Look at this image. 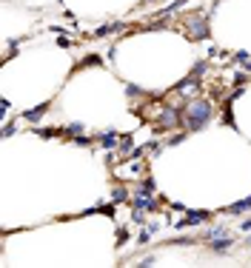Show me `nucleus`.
Segmentation results:
<instances>
[{"label": "nucleus", "instance_id": "obj_15", "mask_svg": "<svg viewBox=\"0 0 251 268\" xmlns=\"http://www.w3.org/2000/svg\"><path fill=\"white\" fill-rule=\"evenodd\" d=\"M237 60H240V63H248L251 54H248V52H237Z\"/></svg>", "mask_w": 251, "mask_h": 268}, {"label": "nucleus", "instance_id": "obj_16", "mask_svg": "<svg viewBox=\"0 0 251 268\" xmlns=\"http://www.w3.org/2000/svg\"><path fill=\"white\" fill-rule=\"evenodd\" d=\"M180 140H186V134H174V137H171V140H169V146H177Z\"/></svg>", "mask_w": 251, "mask_h": 268}, {"label": "nucleus", "instance_id": "obj_14", "mask_svg": "<svg viewBox=\"0 0 251 268\" xmlns=\"http://www.w3.org/2000/svg\"><path fill=\"white\" fill-rule=\"evenodd\" d=\"M12 134H15V125L6 123V125H3V137H12Z\"/></svg>", "mask_w": 251, "mask_h": 268}, {"label": "nucleus", "instance_id": "obj_19", "mask_svg": "<svg viewBox=\"0 0 251 268\" xmlns=\"http://www.w3.org/2000/svg\"><path fill=\"white\" fill-rule=\"evenodd\" d=\"M149 3H154V0H149Z\"/></svg>", "mask_w": 251, "mask_h": 268}, {"label": "nucleus", "instance_id": "obj_17", "mask_svg": "<svg viewBox=\"0 0 251 268\" xmlns=\"http://www.w3.org/2000/svg\"><path fill=\"white\" fill-rule=\"evenodd\" d=\"M242 231H251V220H245V223H242Z\"/></svg>", "mask_w": 251, "mask_h": 268}, {"label": "nucleus", "instance_id": "obj_8", "mask_svg": "<svg viewBox=\"0 0 251 268\" xmlns=\"http://www.w3.org/2000/svg\"><path fill=\"white\" fill-rule=\"evenodd\" d=\"M100 146H103V149H114V146H117V131L100 134Z\"/></svg>", "mask_w": 251, "mask_h": 268}, {"label": "nucleus", "instance_id": "obj_7", "mask_svg": "<svg viewBox=\"0 0 251 268\" xmlns=\"http://www.w3.org/2000/svg\"><path fill=\"white\" fill-rule=\"evenodd\" d=\"M135 194H146V197H154V180L152 177H146L140 186H137V191Z\"/></svg>", "mask_w": 251, "mask_h": 268}, {"label": "nucleus", "instance_id": "obj_4", "mask_svg": "<svg viewBox=\"0 0 251 268\" xmlns=\"http://www.w3.org/2000/svg\"><path fill=\"white\" fill-rule=\"evenodd\" d=\"M231 242H234L231 237H228V234H223V237H217V240H208V245H211L214 251H225Z\"/></svg>", "mask_w": 251, "mask_h": 268}, {"label": "nucleus", "instance_id": "obj_6", "mask_svg": "<svg viewBox=\"0 0 251 268\" xmlns=\"http://www.w3.org/2000/svg\"><path fill=\"white\" fill-rule=\"evenodd\" d=\"M248 208H251V197H248V200H240V203H234V206H228L225 211H228V214H245Z\"/></svg>", "mask_w": 251, "mask_h": 268}, {"label": "nucleus", "instance_id": "obj_1", "mask_svg": "<svg viewBox=\"0 0 251 268\" xmlns=\"http://www.w3.org/2000/svg\"><path fill=\"white\" fill-rule=\"evenodd\" d=\"M211 114H214V108L208 100H191L186 108H183V117H186V128L188 131H200V128H206L211 123Z\"/></svg>", "mask_w": 251, "mask_h": 268}, {"label": "nucleus", "instance_id": "obj_3", "mask_svg": "<svg viewBox=\"0 0 251 268\" xmlns=\"http://www.w3.org/2000/svg\"><path fill=\"white\" fill-rule=\"evenodd\" d=\"M208 220V211H188L186 220H180L177 228H186V225H197V223H206Z\"/></svg>", "mask_w": 251, "mask_h": 268}, {"label": "nucleus", "instance_id": "obj_18", "mask_svg": "<svg viewBox=\"0 0 251 268\" xmlns=\"http://www.w3.org/2000/svg\"><path fill=\"white\" fill-rule=\"evenodd\" d=\"M248 245H251V237H248Z\"/></svg>", "mask_w": 251, "mask_h": 268}, {"label": "nucleus", "instance_id": "obj_5", "mask_svg": "<svg viewBox=\"0 0 251 268\" xmlns=\"http://www.w3.org/2000/svg\"><path fill=\"white\" fill-rule=\"evenodd\" d=\"M46 108H49V103H40V106H35L32 111H26L23 117H26V120H32V123H37V120L46 114Z\"/></svg>", "mask_w": 251, "mask_h": 268}, {"label": "nucleus", "instance_id": "obj_11", "mask_svg": "<svg viewBox=\"0 0 251 268\" xmlns=\"http://www.w3.org/2000/svg\"><path fill=\"white\" fill-rule=\"evenodd\" d=\"M66 134H83V123H72V125H66Z\"/></svg>", "mask_w": 251, "mask_h": 268}, {"label": "nucleus", "instance_id": "obj_13", "mask_svg": "<svg viewBox=\"0 0 251 268\" xmlns=\"http://www.w3.org/2000/svg\"><path fill=\"white\" fill-rule=\"evenodd\" d=\"M120 152H123V154L132 152V137H123V143H120Z\"/></svg>", "mask_w": 251, "mask_h": 268}, {"label": "nucleus", "instance_id": "obj_9", "mask_svg": "<svg viewBox=\"0 0 251 268\" xmlns=\"http://www.w3.org/2000/svg\"><path fill=\"white\" fill-rule=\"evenodd\" d=\"M117 29H120V26H117V23H111V26H103V29H97L94 35H97V37H106V35H111V32H117Z\"/></svg>", "mask_w": 251, "mask_h": 268}, {"label": "nucleus", "instance_id": "obj_2", "mask_svg": "<svg viewBox=\"0 0 251 268\" xmlns=\"http://www.w3.org/2000/svg\"><path fill=\"white\" fill-rule=\"evenodd\" d=\"M183 23H186V35L191 40H206L208 37V18L203 12H194V15L183 18Z\"/></svg>", "mask_w": 251, "mask_h": 268}, {"label": "nucleus", "instance_id": "obj_10", "mask_svg": "<svg viewBox=\"0 0 251 268\" xmlns=\"http://www.w3.org/2000/svg\"><path fill=\"white\" fill-rule=\"evenodd\" d=\"M126 94H129V97H140V94H143V89H140V86H132V83H129V86H126Z\"/></svg>", "mask_w": 251, "mask_h": 268}, {"label": "nucleus", "instance_id": "obj_12", "mask_svg": "<svg viewBox=\"0 0 251 268\" xmlns=\"http://www.w3.org/2000/svg\"><path fill=\"white\" fill-rule=\"evenodd\" d=\"M111 197H114V203L126 200V188H123V186H117V188H114V194H111Z\"/></svg>", "mask_w": 251, "mask_h": 268}]
</instances>
